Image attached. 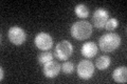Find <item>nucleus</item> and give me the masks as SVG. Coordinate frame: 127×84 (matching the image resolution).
<instances>
[{
  "label": "nucleus",
  "mask_w": 127,
  "mask_h": 84,
  "mask_svg": "<svg viewBox=\"0 0 127 84\" xmlns=\"http://www.w3.org/2000/svg\"><path fill=\"white\" fill-rule=\"evenodd\" d=\"M121 44V37L118 34L109 33L105 34L98 40V47L101 50L106 51V53H111L116 50Z\"/></svg>",
  "instance_id": "f257e3e1"
},
{
  "label": "nucleus",
  "mask_w": 127,
  "mask_h": 84,
  "mask_svg": "<svg viewBox=\"0 0 127 84\" xmlns=\"http://www.w3.org/2000/svg\"><path fill=\"white\" fill-rule=\"evenodd\" d=\"M92 34V25L88 21H77L71 26V35L76 40H86Z\"/></svg>",
  "instance_id": "f03ea898"
},
{
  "label": "nucleus",
  "mask_w": 127,
  "mask_h": 84,
  "mask_svg": "<svg viewBox=\"0 0 127 84\" xmlns=\"http://www.w3.org/2000/svg\"><path fill=\"white\" fill-rule=\"evenodd\" d=\"M73 54V46L68 40H63L55 46V57L58 60L66 61Z\"/></svg>",
  "instance_id": "7ed1b4c3"
},
{
  "label": "nucleus",
  "mask_w": 127,
  "mask_h": 84,
  "mask_svg": "<svg viewBox=\"0 0 127 84\" xmlns=\"http://www.w3.org/2000/svg\"><path fill=\"white\" fill-rule=\"evenodd\" d=\"M7 37L9 40L15 45H21L26 42L27 34L21 27L19 26H12L7 32Z\"/></svg>",
  "instance_id": "20e7f679"
},
{
  "label": "nucleus",
  "mask_w": 127,
  "mask_h": 84,
  "mask_svg": "<svg viewBox=\"0 0 127 84\" xmlns=\"http://www.w3.org/2000/svg\"><path fill=\"white\" fill-rule=\"evenodd\" d=\"M94 74V65L90 60H83L77 65V76L83 80H89Z\"/></svg>",
  "instance_id": "39448f33"
},
{
  "label": "nucleus",
  "mask_w": 127,
  "mask_h": 84,
  "mask_svg": "<svg viewBox=\"0 0 127 84\" xmlns=\"http://www.w3.org/2000/svg\"><path fill=\"white\" fill-rule=\"evenodd\" d=\"M34 43L36 47L40 50H49L53 46V39L52 37L45 32H41L36 35L34 40Z\"/></svg>",
  "instance_id": "423d86ee"
},
{
  "label": "nucleus",
  "mask_w": 127,
  "mask_h": 84,
  "mask_svg": "<svg viewBox=\"0 0 127 84\" xmlns=\"http://www.w3.org/2000/svg\"><path fill=\"white\" fill-rule=\"evenodd\" d=\"M108 17H109V14L106 10L104 9L95 10V12L93 13V17H92V22L94 26L96 29H103V27H105L107 20L109 19Z\"/></svg>",
  "instance_id": "0eeeda50"
},
{
  "label": "nucleus",
  "mask_w": 127,
  "mask_h": 84,
  "mask_svg": "<svg viewBox=\"0 0 127 84\" xmlns=\"http://www.w3.org/2000/svg\"><path fill=\"white\" fill-rule=\"evenodd\" d=\"M61 69H62V66L59 65V63L52 60V61L48 62L43 65L42 71H43V75H45L47 78L52 79V78H55L59 74Z\"/></svg>",
  "instance_id": "6e6552de"
},
{
  "label": "nucleus",
  "mask_w": 127,
  "mask_h": 84,
  "mask_svg": "<svg viewBox=\"0 0 127 84\" xmlns=\"http://www.w3.org/2000/svg\"><path fill=\"white\" fill-rule=\"evenodd\" d=\"M97 54V45L94 42H86L82 46V55L86 58H93Z\"/></svg>",
  "instance_id": "1a4fd4ad"
},
{
  "label": "nucleus",
  "mask_w": 127,
  "mask_h": 84,
  "mask_svg": "<svg viewBox=\"0 0 127 84\" xmlns=\"http://www.w3.org/2000/svg\"><path fill=\"white\" fill-rule=\"evenodd\" d=\"M112 79L118 83H126L127 81V68L126 66H120L112 73Z\"/></svg>",
  "instance_id": "9d476101"
},
{
  "label": "nucleus",
  "mask_w": 127,
  "mask_h": 84,
  "mask_svg": "<svg viewBox=\"0 0 127 84\" xmlns=\"http://www.w3.org/2000/svg\"><path fill=\"white\" fill-rule=\"evenodd\" d=\"M110 63H111L110 58L108 56L103 55V56H100V57L96 59V61H95V66H96L97 69H100V70H105L109 67Z\"/></svg>",
  "instance_id": "9b49d317"
},
{
  "label": "nucleus",
  "mask_w": 127,
  "mask_h": 84,
  "mask_svg": "<svg viewBox=\"0 0 127 84\" xmlns=\"http://www.w3.org/2000/svg\"><path fill=\"white\" fill-rule=\"evenodd\" d=\"M37 60H38L39 64L45 65L46 63H48V62H50V61H52L53 60V54L50 53V51H48V50H43L42 53H40L38 55Z\"/></svg>",
  "instance_id": "f8f14e48"
},
{
  "label": "nucleus",
  "mask_w": 127,
  "mask_h": 84,
  "mask_svg": "<svg viewBox=\"0 0 127 84\" xmlns=\"http://www.w3.org/2000/svg\"><path fill=\"white\" fill-rule=\"evenodd\" d=\"M74 13L79 18H87L89 15V10L85 4H77L74 9Z\"/></svg>",
  "instance_id": "ddd939ff"
},
{
  "label": "nucleus",
  "mask_w": 127,
  "mask_h": 84,
  "mask_svg": "<svg viewBox=\"0 0 127 84\" xmlns=\"http://www.w3.org/2000/svg\"><path fill=\"white\" fill-rule=\"evenodd\" d=\"M119 25V21L116 19V18H110L107 20V22H106V24H105V27H106V30H108V31H113V30H116L117 27Z\"/></svg>",
  "instance_id": "4468645a"
},
{
  "label": "nucleus",
  "mask_w": 127,
  "mask_h": 84,
  "mask_svg": "<svg viewBox=\"0 0 127 84\" xmlns=\"http://www.w3.org/2000/svg\"><path fill=\"white\" fill-rule=\"evenodd\" d=\"M62 70H63L65 74H67V75L72 74L73 70H74V65H73V63L70 62V61H66V62L62 65Z\"/></svg>",
  "instance_id": "2eb2a0df"
},
{
  "label": "nucleus",
  "mask_w": 127,
  "mask_h": 84,
  "mask_svg": "<svg viewBox=\"0 0 127 84\" xmlns=\"http://www.w3.org/2000/svg\"><path fill=\"white\" fill-rule=\"evenodd\" d=\"M0 71H1V77H0V80L2 81V80H3V68L0 69Z\"/></svg>",
  "instance_id": "dca6fc26"
}]
</instances>
